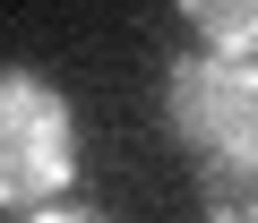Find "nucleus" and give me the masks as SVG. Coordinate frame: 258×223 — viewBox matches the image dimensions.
<instances>
[{"label": "nucleus", "instance_id": "nucleus-1", "mask_svg": "<svg viewBox=\"0 0 258 223\" xmlns=\"http://www.w3.org/2000/svg\"><path fill=\"white\" fill-rule=\"evenodd\" d=\"M69 180H78V103L43 69L0 60V214H35L69 197Z\"/></svg>", "mask_w": 258, "mask_h": 223}, {"label": "nucleus", "instance_id": "nucleus-2", "mask_svg": "<svg viewBox=\"0 0 258 223\" xmlns=\"http://www.w3.org/2000/svg\"><path fill=\"white\" fill-rule=\"evenodd\" d=\"M164 138L189 163L258 155V60L232 52H181L164 69Z\"/></svg>", "mask_w": 258, "mask_h": 223}, {"label": "nucleus", "instance_id": "nucleus-3", "mask_svg": "<svg viewBox=\"0 0 258 223\" xmlns=\"http://www.w3.org/2000/svg\"><path fill=\"white\" fill-rule=\"evenodd\" d=\"M198 214L207 223H258V155L198 163Z\"/></svg>", "mask_w": 258, "mask_h": 223}, {"label": "nucleus", "instance_id": "nucleus-4", "mask_svg": "<svg viewBox=\"0 0 258 223\" xmlns=\"http://www.w3.org/2000/svg\"><path fill=\"white\" fill-rule=\"evenodd\" d=\"M181 18L207 52H232V60H258V0H181Z\"/></svg>", "mask_w": 258, "mask_h": 223}, {"label": "nucleus", "instance_id": "nucleus-5", "mask_svg": "<svg viewBox=\"0 0 258 223\" xmlns=\"http://www.w3.org/2000/svg\"><path fill=\"white\" fill-rule=\"evenodd\" d=\"M18 223H112V214H95V206H60V197H52V206H35V214H18Z\"/></svg>", "mask_w": 258, "mask_h": 223}]
</instances>
